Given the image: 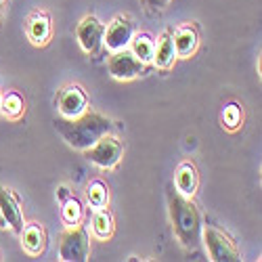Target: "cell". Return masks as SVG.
<instances>
[{"instance_id":"14","label":"cell","mask_w":262,"mask_h":262,"mask_svg":"<svg viewBox=\"0 0 262 262\" xmlns=\"http://www.w3.org/2000/svg\"><path fill=\"white\" fill-rule=\"evenodd\" d=\"M174 59H177V51H174V42L170 34H164L160 45L156 47V55H154V65L158 70H170Z\"/></svg>"},{"instance_id":"19","label":"cell","mask_w":262,"mask_h":262,"mask_svg":"<svg viewBox=\"0 0 262 262\" xmlns=\"http://www.w3.org/2000/svg\"><path fill=\"white\" fill-rule=\"evenodd\" d=\"M61 218H63V223L68 225V227H76L80 223V218H82V206L78 200L70 198V200H65L63 202V208H61Z\"/></svg>"},{"instance_id":"6","label":"cell","mask_w":262,"mask_h":262,"mask_svg":"<svg viewBox=\"0 0 262 262\" xmlns=\"http://www.w3.org/2000/svg\"><path fill=\"white\" fill-rule=\"evenodd\" d=\"M107 72L116 80H135L143 72V63L133 55V51H114V55L107 61Z\"/></svg>"},{"instance_id":"10","label":"cell","mask_w":262,"mask_h":262,"mask_svg":"<svg viewBox=\"0 0 262 262\" xmlns=\"http://www.w3.org/2000/svg\"><path fill=\"white\" fill-rule=\"evenodd\" d=\"M57 105L61 118H78L86 112V95L82 93L80 86H68V89L61 91Z\"/></svg>"},{"instance_id":"15","label":"cell","mask_w":262,"mask_h":262,"mask_svg":"<svg viewBox=\"0 0 262 262\" xmlns=\"http://www.w3.org/2000/svg\"><path fill=\"white\" fill-rule=\"evenodd\" d=\"M130 47H133V55L145 65V63H154V55H156V42L151 40L149 34H139L133 36L130 40Z\"/></svg>"},{"instance_id":"3","label":"cell","mask_w":262,"mask_h":262,"mask_svg":"<svg viewBox=\"0 0 262 262\" xmlns=\"http://www.w3.org/2000/svg\"><path fill=\"white\" fill-rule=\"evenodd\" d=\"M122 154H124V145L112 133L101 137L93 147H89L84 151L86 160H89L91 164H95V166H99V168H103V170H109V168L118 166Z\"/></svg>"},{"instance_id":"9","label":"cell","mask_w":262,"mask_h":262,"mask_svg":"<svg viewBox=\"0 0 262 262\" xmlns=\"http://www.w3.org/2000/svg\"><path fill=\"white\" fill-rule=\"evenodd\" d=\"M0 225L17 233H21V229H24V214H21L19 202L9 189L3 187H0Z\"/></svg>"},{"instance_id":"23","label":"cell","mask_w":262,"mask_h":262,"mask_svg":"<svg viewBox=\"0 0 262 262\" xmlns=\"http://www.w3.org/2000/svg\"><path fill=\"white\" fill-rule=\"evenodd\" d=\"M5 3L7 0H0V17H3V11H5Z\"/></svg>"},{"instance_id":"18","label":"cell","mask_w":262,"mask_h":262,"mask_svg":"<svg viewBox=\"0 0 262 262\" xmlns=\"http://www.w3.org/2000/svg\"><path fill=\"white\" fill-rule=\"evenodd\" d=\"M86 200H89V204L99 210V208H105L107 202H109V193H107V187L101 183V181H93L89 185V189H86Z\"/></svg>"},{"instance_id":"11","label":"cell","mask_w":262,"mask_h":262,"mask_svg":"<svg viewBox=\"0 0 262 262\" xmlns=\"http://www.w3.org/2000/svg\"><path fill=\"white\" fill-rule=\"evenodd\" d=\"M174 42V51H177V57H191L195 51H198L200 45V36L198 30L193 26H183L177 30V34L172 36Z\"/></svg>"},{"instance_id":"12","label":"cell","mask_w":262,"mask_h":262,"mask_svg":"<svg viewBox=\"0 0 262 262\" xmlns=\"http://www.w3.org/2000/svg\"><path fill=\"white\" fill-rule=\"evenodd\" d=\"M198 170H195L193 164H181L177 168V174H174V185H177V191L183 195V198H193V193L198 191Z\"/></svg>"},{"instance_id":"2","label":"cell","mask_w":262,"mask_h":262,"mask_svg":"<svg viewBox=\"0 0 262 262\" xmlns=\"http://www.w3.org/2000/svg\"><path fill=\"white\" fill-rule=\"evenodd\" d=\"M168 208L174 233L181 239V244L193 248L200 242L202 235V216L189 200H185L179 191H168Z\"/></svg>"},{"instance_id":"17","label":"cell","mask_w":262,"mask_h":262,"mask_svg":"<svg viewBox=\"0 0 262 262\" xmlns=\"http://www.w3.org/2000/svg\"><path fill=\"white\" fill-rule=\"evenodd\" d=\"M93 233L97 239H109L114 233V218L105 208H99L93 216Z\"/></svg>"},{"instance_id":"20","label":"cell","mask_w":262,"mask_h":262,"mask_svg":"<svg viewBox=\"0 0 262 262\" xmlns=\"http://www.w3.org/2000/svg\"><path fill=\"white\" fill-rule=\"evenodd\" d=\"M0 109H3V114H7L9 118H19L21 114H24V99H21V95L17 93H9L3 101H0Z\"/></svg>"},{"instance_id":"24","label":"cell","mask_w":262,"mask_h":262,"mask_svg":"<svg viewBox=\"0 0 262 262\" xmlns=\"http://www.w3.org/2000/svg\"><path fill=\"white\" fill-rule=\"evenodd\" d=\"M0 114H3V109H0Z\"/></svg>"},{"instance_id":"16","label":"cell","mask_w":262,"mask_h":262,"mask_svg":"<svg viewBox=\"0 0 262 262\" xmlns=\"http://www.w3.org/2000/svg\"><path fill=\"white\" fill-rule=\"evenodd\" d=\"M21 244H24L26 252L36 256L45 250V231L38 225H30L26 229H21Z\"/></svg>"},{"instance_id":"1","label":"cell","mask_w":262,"mask_h":262,"mask_svg":"<svg viewBox=\"0 0 262 262\" xmlns=\"http://www.w3.org/2000/svg\"><path fill=\"white\" fill-rule=\"evenodd\" d=\"M55 126L61 133L63 141L78 151H86L101 137L109 135L114 130L112 122H109L105 116L95 114V112H91V114L84 112L78 118H59Z\"/></svg>"},{"instance_id":"21","label":"cell","mask_w":262,"mask_h":262,"mask_svg":"<svg viewBox=\"0 0 262 262\" xmlns=\"http://www.w3.org/2000/svg\"><path fill=\"white\" fill-rule=\"evenodd\" d=\"M223 120H225V124H227L231 130L237 128L239 122H242V112H239V107H237V105H229V107H225Z\"/></svg>"},{"instance_id":"22","label":"cell","mask_w":262,"mask_h":262,"mask_svg":"<svg viewBox=\"0 0 262 262\" xmlns=\"http://www.w3.org/2000/svg\"><path fill=\"white\" fill-rule=\"evenodd\" d=\"M145 7L154 9V11H160V9H166L170 5V0H143Z\"/></svg>"},{"instance_id":"4","label":"cell","mask_w":262,"mask_h":262,"mask_svg":"<svg viewBox=\"0 0 262 262\" xmlns=\"http://www.w3.org/2000/svg\"><path fill=\"white\" fill-rule=\"evenodd\" d=\"M91 254V244H89V235L84 229L72 227L68 233H63L61 244H59V256L65 262H84L89 260Z\"/></svg>"},{"instance_id":"7","label":"cell","mask_w":262,"mask_h":262,"mask_svg":"<svg viewBox=\"0 0 262 262\" xmlns=\"http://www.w3.org/2000/svg\"><path fill=\"white\" fill-rule=\"evenodd\" d=\"M103 34H105V28L97 17H84L78 24V30H76V36H78L82 51L89 53V55H95V53L101 51Z\"/></svg>"},{"instance_id":"5","label":"cell","mask_w":262,"mask_h":262,"mask_svg":"<svg viewBox=\"0 0 262 262\" xmlns=\"http://www.w3.org/2000/svg\"><path fill=\"white\" fill-rule=\"evenodd\" d=\"M204 244H206V250H208L210 258L216 260V262H235V260H239V252H237L235 244L231 242V237L225 235L223 231L214 229V227L204 229Z\"/></svg>"},{"instance_id":"8","label":"cell","mask_w":262,"mask_h":262,"mask_svg":"<svg viewBox=\"0 0 262 262\" xmlns=\"http://www.w3.org/2000/svg\"><path fill=\"white\" fill-rule=\"evenodd\" d=\"M133 36H135V24L128 17H118L105 30L103 45L109 51H122V49L130 47V40H133Z\"/></svg>"},{"instance_id":"13","label":"cell","mask_w":262,"mask_h":262,"mask_svg":"<svg viewBox=\"0 0 262 262\" xmlns=\"http://www.w3.org/2000/svg\"><path fill=\"white\" fill-rule=\"evenodd\" d=\"M28 36L34 45H47L51 38V19L45 13H36L28 21Z\"/></svg>"}]
</instances>
